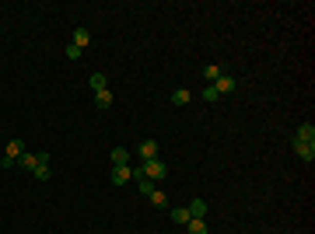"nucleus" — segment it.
I'll use <instances>...</instances> for the list:
<instances>
[{"label":"nucleus","mask_w":315,"mask_h":234,"mask_svg":"<svg viewBox=\"0 0 315 234\" xmlns=\"http://www.w3.org/2000/svg\"><path fill=\"white\" fill-rule=\"evenodd\" d=\"M32 175L39 178V182H46V178H49V164H42V168H35V172H32Z\"/></svg>","instance_id":"obj_20"},{"label":"nucleus","mask_w":315,"mask_h":234,"mask_svg":"<svg viewBox=\"0 0 315 234\" xmlns=\"http://www.w3.org/2000/svg\"><path fill=\"white\" fill-rule=\"evenodd\" d=\"M200 98H203V101H217V91H214V84H207V88H203V91H200Z\"/></svg>","instance_id":"obj_18"},{"label":"nucleus","mask_w":315,"mask_h":234,"mask_svg":"<svg viewBox=\"0 0 315 234\" xmlns=\"http://www.w3.org/2000/svg\"><path fill=\"white\" fill-rule=\"evenodd\" d=\"M203 74H207V80H210V84H214V80L221 77V74H224V70H221V67H217V63H210V67H203Z\"/></svg>","instance_id":"obj_17"},{"label":"nucleus","mask_w":315,"mask_h":234,"mask_svg":"<svg viewBox=\"0 0 315 234\" xmlns=\"http://www.w3.org/2000/svg\"><path fill=\"white\" fill-rule=\"evenodd\" d=\"M147 199H151V206H168V196L161 193V189H154V193L147 196Z\"/></svg>","instance_id":"obj_16"},{"label":"nucleus","mask_w":315,"mask_h":234,"mask_svg":"<svg viewBox=\"0 0 315 234\" xmlns=\"http://www.w3.org/2000/svg\"><path fill=\"white\" fill-rule=\"evenodd\" d=\"M193 101V91L189 88H179V91H172V105H189Z\"/></svg>","instance_id":"obj_9"},{"label":"nucleus","mask_w":315,"mask_h":234,"mask_svg":"<svg viewBox=\"0 0 315 234\" xmlns=\"http://www.w3.org/2000/svg\"><path fill=\"white\" fill-rule=\"evenodd\" d=\"M95 105H99L102 112L112 109V91H109V88H105V91H95Z\"/></svg>","instance_id":"obj_10"},{"label":"nucleus","mask_w":315,"mask_h":234,"mask_svg":"<svg viewBox=\"0 0 315 234\" xmlns=\"http://www.w3.org/2000/svg\"><path fill=\"white\" fill-rule=\"evenodd\" d=\"M137 172H140L144 178L158 182V178H165V175H168V164H165L161 157H154V161H140V164H137Z\"/></svg>","instance_id":"obj_1"},{"label":"nucleus","mask_w":315,"mask_h":234,"mask_svg":"<svg viewBox=\"0 0 315 234\" xmlns=\"http://www.w3.org/2000/svg\"><path fill=\"white\" fill-rule=\"evenodd\" d=\"M88 42H91L88 28H77V32H74V46H77V49H88Z\"/></svg>","instance_id":"obj_14"},{"label":"nucleus","mask_w":315,"mask_h":234,"mask_svg":"<svg viewBox=\"0 0 315 234\" xmlns=\"http://www.w3.org/2000/svg\"><path fill=\"white\" fill-rule=\"evenodd\" d=\"M133 178V168L130 164H112V185H126Z\"/></svg>","instance_id":"obj_4"},{"label":"nucleus","mask_w":315,"mask_h":234,"mask_svg":"<svg viewBox=\"0 0 315 234\" xmlns=\"http://www.w3.org/2000/svg\"><path fill=\"white\" fill-rule=\"evenodd\" d=\"M21 154H25V140H11L7 151H4V168H14Z\"/></svg>","instance_id":"obj_2"},{"label":"nucleus","mask_w":315,"mask_h":234,"mask_svg":"<svg viewBox=\"0 0 315 234\" xmlns=\"http://www.w3.org/2000/svg\"><path fill=\"white\" fill-rule=\"evenodd\" d=\"M172 220H175L179 227H186V224H189V210H186V206H175V210H172Z\"/></svg>","instance_id":"obj_13"},{"label":"nucleus","mask_w":315,"mask_h":234,"mask_svg":"<svg viewBox=\"0 0 315 234\" xmlns=\"http://www.w3.org/2000/svg\"><path fill=\"white\" fill-rule=\"evenodd\" d=\"M235 88H238V80H235V77H228V74H221V77L214 80V91H217V95H231Z\"/></svg>","instance_id":"obj_5"},{"label":"nucleus","mask_w":315,"mask_h":234,"mask_svg":"<svg viewBox=\"0 0 315 234\" xmlns=\"http://www.w3.org/2000/svg\"><path fill=\"white\" fill-rule=\"evenodd\" d=\"M294 154L301 157V161H308V164H312V161H315V143H308V140H298V137H294Z\"/></svg>","instance_id":"obj_3"},{"label":"nucleus","mask_w":315,"mask_h":234,"mask_svg":"<svg viewBox=\"0 0 315 234\" xmlns=\"http://www.w3.org/2000/svg\"><path fill=\"white\" fill-rule=\"evenodd\" d=\"M186 234H207V217H189Z\"/></svg>","instance_id":"obj_7"},{"label":"nucleus","mask_w":315,"mask_h":234,"mask_svg":"<svg viewBox=\"0 0 315 234\" xmlns=\"http://www.w3.org/2000/svg\"><path fill=\"white\" fill-rule=\"evenodd\" d=\"M186 210H189V217H207V210H210V206H207L203 199H193V203H189Z\"/></svg>","instance_id":"obj_11"},{"label":"nucleus","mask_w":315,"mask_h":234,"mask_svg":"<svg viewBox=\"0 0 315 234\" xmlns=\"http://www.w3.org/2000/svg\"><path fill=\"white\" fill-rule=\"evenodd\" d=\"M88 84H91V91H105V88H109L105 74H91V77H88Z\"/></svg>","instance_id":"obj_12"},{"label":"nucleus","mask_w":315,"mask_h":234,"mask_svg":"<svg viewBox=\"0 0 315 234\" xmlns=\"http://www.w3.org/2000/svg\"><path fill=\"white\" fill-rule=\"evenodd\" d=\"M294 137H298V140H308V143H315V126H312V122H301V126L294 130Z\"/></svg>","instance_id":"obj_8"},{"label":"nucleus","mask_w":315,"mask_h":234,"mask_svg":"<svg viewBox=\"0 0 315 234\" xmlns=\"http://www.w3.org/2000/svg\"><path fill=\"white\" fill-rule=\"evenodd\" d=\"M158 157V140H144L140 143V161H154Z\"/></svg>","instance_id":"obj_6"},{"label":"nucleus","mask_w":315,"mask_h":234,"mask_svg":"<svg viewBox=\"0 0 315 234\" xmlns=\"http://www.w3.org/2000/svg\"><path fill=\"white\" fill-rule=\"evenodd\" d=\"M63 53H67V59H81V53H84V49H77V46H74V42H70V46H67V49H63Z\"/></svg>","instance_id":"obj_19"},{"label":"nucleus","mask_w":315,"mask_h":234,"mask_svg":"<svg viewBox=\"0 0 315 234\" xmlns=\"http://www.w3.org/2000/svg\"><path fill=\"white\" fill-rule=\"evenodd\" d=\"M112 164H130V151H123V147H112Z\"/></svg>","instance_id":"obj_15"}]
</instances>
